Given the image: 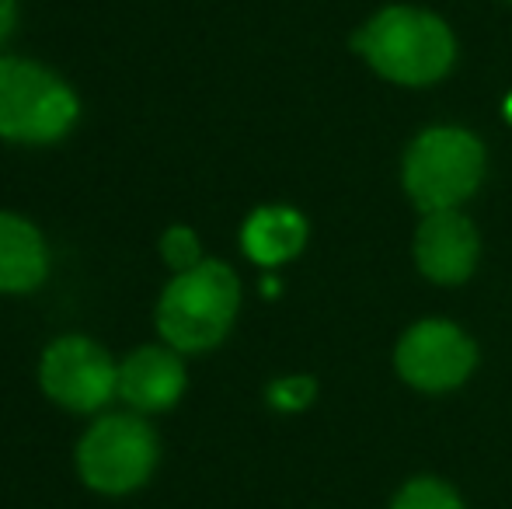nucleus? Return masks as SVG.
<instances>
[{
	"mask_svg": "<svg viewBox=\"0 0 512 509\" xmlns=\"http://www.w3.org/2000/svg\"><path fill=\"white\" fill-rule=\"evenodd\" d=\"M241 304V283L223 262L178 272L157 300V332L178 353H203L223 342Z\"/></svg>",
	"mask_w": 512,
	"mask_h": 509,
	"instance_id": "1",
	"label": "nucleus"
},
{
	"mask_svg": "<svg viewBox=\"0 0 512 509\" xmlns=\"http://www.w3.org/2000/svg\"><path fill=\"white\" fill-rule=\"evenodd\" d=\"M352 46L370 60L377 74L398 84H432L453 63V35L436 14L415 7H387Z\"/></svg>",
	"mask_w": 512,
	"mask_h": 509,
	"instance_id": "2",
	"label": "nucleus"
},
{
	"mask_svg": "<svg viewBox=\"0 0 512 509\" xmlns=\"http://www.w3.org/2000/svg\"><path fill=\"white\" fill-rule=\"evenodd\" d=\"M81 119L74 88L32 60H0V140L46 147L60 143Z\"/></svg>",
	"mask_w": 512,
	"mask_h": 509,
	"instance_id": "3",
	"label": "nucleus"
},
{
	"mask_svg": "<svg viewBox=\"0 0 512 509\" xmlns=\"http://www.w3.org/2000/svg\"><path fill=\"white\" fill-rule=\"evenodd\" d=\"M161 443L140 415H102L77 443V471L102 496H129L154 475Z\"/></svg>",
	"mask_w": 512,
	"mask_h": 509,
	"instance_id": "4",
	"label": "nucleus"
},
{
	"mask_svg": "<svg viewBox=\"0 0 512 509\" xmlns=\"http://www.w3.org/2000/svg\"><path fill=\"white\" fill-rule=\"evenodd\" d=\"M485 154L464 129H429L411 143L405 157V185L418 210H457L481 182Z\"/></svg>",
	"mask_w": 512,
	"mask_h": 509,
	"instance_id": "5",
	"label": "nucleus"
},
{
	"mask_svg": "<svg viewBox=\"0 0 512 509\" xmlns=\"http://www.w3.org/2000/svg\"><path fill=\"white\" fill-rule=\"evenodd\" d=\"M42 394L70 412H98L119 394V367L88 335H63L39 360Z\"/></svg>",
	"mask_w": 512,
	"mask_h": 509,
	"instance_id": "6",
	"label": "nucleus"
},
{
	"mask_svg": "<svg viewBox=\"0 0 512 509\" xmlns=\"http://www.w3.org/2000/svg\"><path fill=\"white\" fill-rule=\"evenodd\" d=\"M471 367V339L446 321H422L398 346V374L418 391H450L471 374Z\"/></svg>",
	"mask_w": 512,
	"mask_h": 509,
	"instance_id": "7",
	"label": "nucleus"
},
{
	"mask_svg": "<svg viewBox=\"0 0 512 509\" xmlns=\"http://www.w3.org/2000/svg\"><path fill=\"white\" fill-rule=\"evenodd\" d=\"M185 384H189V374H185L178 349L143 346L119 363V394L140 415L168 412L185 394Z\"/></svg>",
	"mask_w": 512,
	"mask_h": 509,
	"instance_id": "8",
	"label": "nucleus"
},
{
	"mask_svg": "<svg viewBox=\"0 0 512 509\" xmlns=\"http://www.w3.org/2000/svg\"><path fill=\"white\" fill-rule=\"evenodd\" d=\"M418 269L436 283H464L478 262V234L457 210L429 213L415 238Z\"/></svg>",
	"mask_w": 512,
	"mask_h": 509,
	"instance_id": "9",
	"label": "nucleus"
},
{
	"mask_svg": "<svg viewBox=\"0 0 512 509\" xmlns=\"http://www.w3.org/2000/svg\"><path fill=\"white\" fill-rule=\"evenodd\" d=\"M49 276V245L32 220L0 210V293H32Z\"/></svg>",
	"mask_w": 512,
	"mask_h": 509,
	"instance_id": "10",
	"label": "nucleus"
},
{
	"mask_svg": "<svg viewBox=\"0 0 512 509\" xmlns=\"http://www.w3.org/2000/svg\"><path fill=\"white\" fill-rule=\"evenodd\" d=\"M307 241V220L290 206H262L244 220L241 245L258 265H283L300 255Z\"/></svg>",
	"mask_w": 512,
	"mask_h": 509,
	"instance_id": "11",
	"label": "nucleus"
},
{
	"mask_svg": "<svg viewBox=\"0 0 512 509\" xmlns=\"http://www.w3.org/2000/svg\"><path fill=\"white\" fill-rule=\"evenodd\" d=\"M391 509H464L457 499V492L450 485L436 482V478H418V482L405 485Z\"/></svg>",
	"mask_w": 512,
	"mask_h": 509,
	"instance_id": "12",
	"label": "nucleus"
},
{
	"mask_svg": "<svg viewBox=\"0 0 512 509\" xmlns=\"http://www.w3.org/2000/svg\"><path fill=\"white\" fill-rule=\"evenodd\" d=\"M161 255L178 276V272H189V269H196V265L203 262V245H199V238H196V231H192V227L175 224V227H168V231H164Z\"/></svg>",
	"mask_w": 512,
	"mask_h": 509,
	"instance_id": "13",
	"label": "nucleus"
},
{
	"mask_svg": "<svg viewBox=\"0 0 512 509\" xmlns=\"http://www.w3.org/2000/svg\"><path fill=\"white\" fill-rule=\"evenodd\" d=\"M314 381L310 377H286V381H276L269 387V401L283 412H297V408H307L314 401Z\"/></svg>",
	"mask_w": 512,
	"mask_h": 509,
	"instance_id": "14",
	"label": "nucleus"
},
{
	"mask_svg": "<svg viewBox=\"0 0 512 509\" xmlns=\"http://www.w3.org/2000/svg\"><path fill=\"white\" fill-rule=\"evenodd\" d=\"M14 21H18V0H0V42L11 35Z\"/></svg>",
	"mask_w": 512,
	"mask_h": 509,
	"instance_id": "15",
	"label": "nucleus"
},
{
	"mask_svg": "<svg viewBox=\"0 0 512 509\" xmlns=\"http://www.w3.org/2000/svg\"><path fill=\"white\" fill-rule=\"evenodd\" d=\"M506 119H509V123H512V95L506 98Z\"/></svg>",
	"mask_w": 512,
	"mask_h": 509,
	"instance_id": "16",
	"label": "nucleus"
}]
</instances>
